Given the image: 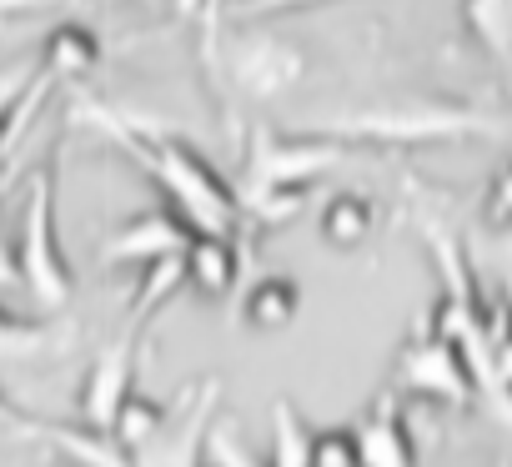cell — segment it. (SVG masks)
I'll use <instances>...</instances> for the list:
<instances>
[{
    "label": "cell",
    "instance_id": "obj_7",
    "mask_svg": "<svg viewBox=\"0 0 512 467\" xmlns=\"http://www.w3.org/2000/svg\"><path fill=\"white\" fill-rule=\"evenodd\" d=\"M462 26L487 56L512 61V0H462Z\"/></svg>",
    "mask_w": 512,
    "mask_h": 467
},
{
    "label": "cell",
    "instance_id": "obj_11",
    "mask_svg": "<svg viewBox=\"0 0 512 467\" xmlns=\"http://www.w3.org/2000/svg\"><path fill=\"white\" fill-rule=\"evenodd\" d=\"M322 6V0H236V16H277V11H302Z\"/></svg>",
    "mask_w": 512,
    "mask_h": 467
},
{
    "label": "cell",
    "instance_id": "obj_12",
    "mask_svg": "<svg viewBox=\"0 0 512 467\" xmlns=\"http://www.w3.org/2000/svg\"><path fill=\"white\" fill-rule=\"evenodd\" d=\"M492 216H512V166L497 176V186H492Z\"/></svg>",
    "mask_w": 512,
    "mask_h": 467
},
{
    "label": "cell",
    "instance_id": "obj_13",
    "mask_svg": "<svg viewBox=\"0 0 512 467\" xmlns=\"http://www.w3.org/2000/svg\"><path fill=\"white\" fill-rule=\"evenodd\" d=\"M51 6H66V0H0V11L16 16V11H51Z\"/></svg>",
    "mask_w": 512,
    "mask_h": 467
},
{
    "label": "cell",
    "instance_id": "obj_6",
    "mask_svg": "<svg viewBox=\"0 0 512 467\" xmlns=\"http://www.w3.org/2000/svg\"><path fill=\"white\" fill-rule=\"evenodd\" d=\"M181 247H186V231L171 216H141L111 242V257H156V262H166Z\"/></svg>",
    "mask_w": 512,
    "mask_h": 467
},
{
    "label": "cell",
    "instance_id": "obj_9",
    "mask_svg": "<svg viewBox=\"0 0 512 467\" xmlns=\"http://www.w3.org/2000/svg\"><path fill=\"white\" fill-rule=\"evenodd\" d=\"M191 272H196L206 287H221V282L231 277V257H226V247H221L216 237H201V242L191 247Z\"/></svg>",
    "mask_w": 512,
    "mask_h": 467
},
{
    "label": "cell",
    "instance_id": "obj_5",
    "mask_svg": "<svg viewBox=\"0 0 512 467\" xmlns=\"http://www.w3.org/2000/svg\"><path fill=\"white\" fill-rule=\"evenodd\" d=\"M41 66L56 76V81H86L96 66H101V41H96V31H86V26H56L51 36H46V56H41Z\"/></svg>",
    "mask_w": 512,
    "mask_h": 467
},
{
    "label": "cell",
    "instance_id": "obj_8",
    "mask_svg": "<svg viewBox=\"0 0 512 467\" xmlns=\"http://www.w3.org/2000/svg\"><path fill=\"white\" fill-rule=\"evenodd\" d=\"M367 226H372V206H367L362 196H337V201L327 206V216H322L327 242H337V247L362 242V237H367Z\"/></svg>",
    "mask_w": 512,
    "mask_h": 467
},
{
    "label": "cell",
    "instance_id": "obj_1",
    "mask_svg": "<svg viewBox=\"0 0 512 467\" xmlns=\"http://www.w3.org/2000/svg\"><path fill=\"white\" fill-rule=\"evenodd\" d=\"M86 116L101 126V131H111L186 211H191V221L196 226H206L211 237L231 221V191L221 186V176L186 146V141H176V136H151V131H136L131 121H121V116H111L106 106H86Z\"/></svg>",
    "mask_w": 512,
    "mask_h": 467
},
{
    "label": "cell",
    "instance_id": "obj_3",
    "mask_svg": "<svg viewBox=\"0 0 512 467\" xmlns=\"http://www.w3.org/2000/svg\"><path fill=\"white\" fill-rule=\"evenodd\" d=\"M352 136H372V141H442V136H477L492 131L477 111L462 106H412V111H382V116H357L347 121Z\"/></svg>",
    "mask_w": 512,
    "mask_h": 467
},
{
    "label": "cell",
    "instance_id": "obj_2",
    "mask_svg": "<svg viewBox=\"0 0 512 467\" xmlns=\"http://www.w3.org/2000/svg\"><path fill=\"white\" fill-rule=\"evenodd\" d=\"M256 186H262V206L272 211V201H282L287 211V196L302 191L307 181H317L322 171L342 166L347 161V146L342 141H287V136H272V131H256Z\"/></svg>",
    "mask_w": 512,
    "mask_h": 467
},
{
    "label": "cell",
    "instance_id": "obj_4",
    "mask_svg": "<svg viewBox=\"0 0 512 467\" xmlns=\"http://www.w3.org/2000/svg\"><path fill=\"white\" fill-rule=\"evenodd\" d=\"M26 272L46 297L66 292V267L56 257V231H51V176L41 171L31 186V206H26Z\"/></svg>",
    "mask_w": 512,
    "mask_h": 467
},
{
    "label": "cell",
    "instance_id": "obj_14",
    "mask_svg": "<svg viewBox=\"0 0 512 467\" xmlns=\"http://www.w3.org/2000/svg\"><path fill=\"white\" fill-rule=\"evenodd\" d=\"M176 6H181V11H186V16H201V11H206V6H211V0H176Z\"/></svg>",
    "mask_w": 512,
    "mask_h": 467
},
{
    "label": "cell",
    "instance_id": "obj_10",
    "mask_svg": "<svg viewBox=\"0 0 512 467\" xmlns=\"http://www.w3.org/2000/svg\"><path fill=\"white\" fill-rule=\"evenodd\" d=\"M251 312L262 317V322H267V317H272V322H277V317H287V312H292V287H287V282L262 287V292H256V307H251Z\"/></svg>",
    "mask_w": 512,
    "mask_h": 467
}]
</instances>
